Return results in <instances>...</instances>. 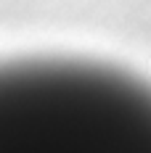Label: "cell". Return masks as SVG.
<instances>
[{
	"instance_id": "1",
	"label": "cell",
	"mask_w": 151,
	"mask_h": 153,
	"mask_svg": "<svg viewBox=\"0 0 151 153\" xmlns=\"http://www.w3.org/2000/svg\"><path fill=\"white\" fill-rule=\"evenodd\" d=\"M0 153H151V85L88 61L0 63Z\"/></svg>"
}]
</instances>
